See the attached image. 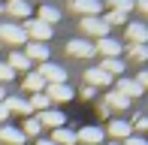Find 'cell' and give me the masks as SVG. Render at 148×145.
I'll return each mask as SVG.
<instances>
[{"label": "cell", "instance_id": "7402d4cb", "mask_svg": "<svg viewBox=\"0 0 148 145\" xmlns=\"http://www.w3.org/2000/svg\"><path fill=\"white\" fill-rule=\"evenodd\" d=\"M106 106H109V109H127V106H130V100L121 97L118 91H109V94H106Z\"/></svg>", "mask_w": 148, "mask_h": 145}, {"label": "cell", "instance_id": "2e32d148", "mask_svg": "<svg viewBox=\"0 0 148 145\" xmlns=\"http://www.w3.org/2000/svg\"><path fill=\"white\" fill-rule=\"evenodd\" d=\"M3 106L9 109V112H21V115H30V103L24 100V97H3Z\"/></svg>", "mask_w": 148, "mask_h": 145}, {"label": "cell", "instance_id": "ffe728a7", "mask_svg": "<svg viewBox=\"0 0 148 145\" xmlns=\"http://www.w3.org/2000/svg\"><path fill=\"white\" fill-rule=\"evenodd\" d=\"M51 142L55 145H76V133L66 130V127H58L55 133H51Z\"/></svg>", "mask_w": 148, "mask_h": 145}, {"label": "cell", "instance_id": "f546056e", "mask_svg": "<svg viewBox=\"0 0 148 145\" xmlns=\"http://www.w3.org/2000/svg\"><path fill=\"white\" fill-rule=\"evenodd\" d=\"M12 79H15V72L9 70V64L0 61V82H12Z\"/></svg>", "mask_w": 148, "mask_h": 145}, {"label": "cell", "instance_id": "8fae6325", "mask_svg": "<svg viewBox=\"0 0 148 145\" xmlns=\"http://www.w3.org/2000/svg\"><path fill=\"white\" fill-rule=\"evenodd\" d=\"M85 82H88V88H106L112 82V76H106L100 67H94V70H85Z\"/></svg>", "mask_w": 148, "mask_h": 145}, {"label": "cell", "instance_id": "44dd1931", "mask_svg": "<svg viewBox=\"0 0 148 145\" xmlns=\"http://www.w3.org/2000/svg\"><path fill=\"white\" fill-rule=\"evenodd\" d=\"M9 70L15 72V70H30V61L24 57V51H12L9 55Z\"/></svg>", "mask_w": 148, "mask_h": 145}, {"label": "cell", "instance_id": "9c48e42d", "mask_svg": "<svg viewBox=\"0 0 148 145\" xmlns=\"http://www.w3.org/2000/svg\"><path fill=\"white\" fill-rule=\"evenodd\" d=\"M49 100H55V103H66V100H73V91L66 88V85H45V91H42Z\"/></svg>", "mask_w": 148, "mask_h": 145}, {"label": "cell", "instance_id": "e0dca14e", "mask_svg": "<svg viewBox=\"0 0 148 145\" xmlns=\"http://www.w3.org/2000/svg\"><path fill=\"white\" fill-rule=\"evenodd\" d=\"M6 12L15 15V18H30V3L27 0H9V3H6Z\"/></svg>", "mask_w": 148, "mask_h": 145}, {"label": "cell", "instance_id": "7c38bea8", "mask_svg": "<svg viewBox=\"0 0 148 145\" xmlns=\"http://www.w3.org/2000/svg\"><path fill=\"white\" fill-rule=\"evenodd\" d=\"M0 142L6 145H24V133L15 127H9V124H0Z\"/></svg>", "mask_w": 148, "mask_h": 145}, {"label": "cell", "instance_id": "52a82bcc", "mask_svg": "<svg viewBox=\"0 0 148 145\" xmlns=\"http://www.w3.org/2000/svg\"><path fill=\"white\" fill-rule=\"evenodd\" d=\"M94 51H100L103 57H118L124 49H121V42H118V39H112V36H103V39H97Z\"/></svg>", "mask_w": 148, "mask_h": 145}, {"label": "cell", "instance_id": "5bb4252c", "mask_svg": "<svg viewBox=\"0 0 148 145\" xmlns=\"http://www.w3.org/2000/svg\"><path fill=\"white\" fill-rule=\"evenodd\" d=\"M118 94L121 97H127V100H133V97H142V88H139L136 82H133V79H118Z\"/></svg>", "mask_w": 148, "mask_h": 145}, {"label": "cell", "instance_id": "4dcf8cb0", "mask_svg": "<svg viewBox=\"0 0 148 145\" xmlns=\"http://www.w3.org/2000/svg\"><path fill=\"white\" fill-rule=\"evenodd\" d=\"M124 145H145V139H142V136H127Z\"/></svg>", "mask_w": 148, "mask_h": 145}, {"label": "cell", "instance_id": "836d02e7", "mask_svg": "<svg viewBox=\"0 0 148 145\" xmlns=\"http://www.w3.org/2000/svg\"><path fill=\"white\" fill-rule=\"evenodd\" d=\"M36 145H55V142H51V139H39Z\"/></svg>", "mask_w": 148, "mask_h": 145}, {"label": "cell", "instance_id": "8992f818", "mask_svg": "<svg viewBox=\"0 0 148 145\" xmlns=\"http://www.w3.org/2000/svg\"><path fill=\"white\" fill-rule=\"evenodd\" d=\"M70 9L79 12L82 18H91V15H100V0H70Z\"/></svg>", "mask_w": 148, "mask_h": 145}, {"label": "cell", "instance_id": "f1b7e54d", "mask_svg": "<svg viewBox=\"0 0 148 145\" xmlns=\"http://www.w3.org/2000/svg\"><path fill=\"white\" fill-rule=\"evenodd\" d=\"M130 57L133 61H145L148 57V45H130Z\"/></svg>", "mask_w": 148, "mask_h": 145}, {"label": "cell", "instance_id": "e575fe53", "mask_svg": "<svg viewBox=\"0 0 148 145\" xmlns=\"http://www.w3.org/2000/svg\"><path fill=\"white\" fill-rule=\"evenodd\" d=\"M3 97H6V94H3V85H0V100H3Z\"/></svg>", "mask_w": 148, "mask_h": 145}, {"label": "cell", "instance_id": "603a6c76", "mask_svg": "<svg viewBox=\"0 0 148 145\" xmlns=\"http://www.w3.org/2000/svg\"><path fill=\"white\" fill-rule=\"evenodd\" d=\"M109 133L115 136V139H127V136H130V124H127V121H112L109 124Z\"/></svg>", "mask_w": 148, "mask_h": 145}, {"label": "cell", "instance_id": "d590c367", "mask_svg": "<svg viewBox=\"0 0 148 145\" xmlns=\"http://www.w3.org/2000/svg\"><path fill=\"white\" fill-rule=\"evenodd\" d=\"M0 12H3V3H0Z\"/></svg>", "mask_w": 148, "mask_h": 145}, {"label": "cell", "instance_id": "9a60e30c", "mask_svg": "<svg viewBox=\"0 0 148 145\" xmlns=\"http://www.w3.org/2000/svg\"><path fill=\"white\" fill-rule=\"evenodd\" d=\"M24 57H27V61H42V64H49V49H45V42H27Z\"/></svg>", "mask_w": 148, "mask_h": 145}, {"label": "cell", "instance_id": "277c9868", "mask_svg": "<svg viewBox=\"0 0 148 145\" xmlns=\"http://www.w3.org/2000/svg\"><path fill=\"white\" fill-rule=\"evenodd\" d=\"M66 55L70 57H94L97 51H94V45L88 39H70L66 42Z\"/></svg>", "mask_w": 148, "mask_h": 145}, {"label": "cell", "instance_id": "5b68a950", "mask_svg": "<svg viewBox=\"0 0 148 145\" xmlns=\"http://www.w3.org/2000/svg\"><path fill=\"white\" fill-rule=\"evenodd\" d=\"M82 30H85V34H91V36H97V39H103L106 34H109V27H106V21H103L100 15L82 18Z\"/></svg>", "mask_w": 148, "mask_h": 145}, {"label": "cell", "instance_id": "d6a6232c", "mask_svg": "<svg viewBox=\"0 0 148 145\" xmlns=\"http://www.w3.org/2000/svg\"><path fill=\"white\" fill-rule=\"evenodd\" d=\"M6 118H9V109H6L3 100H0V121H6Z\"/></svg>", "mask_w": 148, "mask_h": 145}, {"label": "cell", "instance_id": "484cf974", "mask_svg": "<svg viewBox=\"0 0 148 145\" xmlns=\"http://www.w3.org/2000/svg\"><path fill=\"white\" fill-rule=\"evenodd\" d=\"M39 130H42V127H39V121H36V118H27V121H24V130H21V133H24V139H27V136H36Z\"/></svg>", "mask_w": 148, "mask_h": 145}, {"label": "cell", "instance_id": "6da1fadb", "mask_svg": "<svg viewBox=\"0 0 148 145\" xmlns=\"http://www.w3.org/2000/svg\"><path fill=\"white\" fill-rule=\"evenodd\" d=\"M24 34L30 36V42H45V39H51V34H55V27L42 24L39 18H27V24H24Z\"/></svg>", "mask_w": 148, "mask_h": 145}, {"label": "cell", "instance_id": "3957f363", "mask_svg": "<svg viewBox=\"0 0 148 145\" xmlns=\"http://www.w3.org/2000/svg\"><path fill=\"white\" fill-rule=\"evenodd\" d=\"M0 39H6L12 45H24L27 42V34H24L21 24H0Z\"/></svg>", "mask_w": 148, "mask_h": 145}, {"label": "cell", "instance_id": "ba28073f", "mask_svg": "<svg viewBox=\"0 0 148 145\" xmlns=\"http://www.w3.org/2000/svg\"><path fill=\"white\" fill-rule=\"evenodd\" d=\"M39 127H51V130H58V127H64V112H58V109H45V112H39Z\"/></svg>", "mask_w": 148, "mask_h": 145}, {"label": "cell", "instance_id": "d4e9b609", "mask_svg": "<svg viewBox=\"0 0 148 145\" xmlns=\"http://www.w3.org/2000/svg\"><path fill=\"white\" fill-rule=\"evenodd\" d=\"M30 109H39V112H45V109H51V100H49V97H45V94H33L30 97Z\"/></svg>", "mask_w": 148, "mask_h": 145}, {"label": "cell", "instance_id": "30bf717a", "mask_svg": "<svg viewBox=\"0 0 148 145\" xmlns=\"http://www.w3.org/2000/svg\"><path fill=\"white\" fill-rule=\"evenodd\" d=\"M76 142H82V145H100V142H103V130H100V127H82L76 133Z\"/></svg>", "mask_w": 148, "mask_h": 145}, {"label": "cell", "instance_id": "d6986e66", "mask_svg": "<svg viewBox=\"0 0 148 145\" xmlns=\"http://www.w3.org/2000/svg\"><path fill=\"white\" fill-rule=\"evenodd\" d=\"M24 91L42 94V91H45V82H42V76H39V72H27V76H24Z\"/></svg>", "mask_w": 148, "mask_h": 145}, {"label": "cell", "instance_id": "4fadbf2b", "mask_svg": "<svg viewBox=\"0 0 148 145\" xmlns=\"http://www.w3.org/2000/svg\"><path fill=\"white\" fill-rule=\"evenodd\" d=\"M127 36H130L133 45H145V39H148V27H145L142 21H133V24H127Z\"/></svg>", "mask_w": 148, "mask_h": 145}, {"label": "cell", "instance_id": "cb8c5ba5", "mask_svg": "<svg viewBox=\"0 0 148 145\" xmlns=\"http://www.w3.org/2000/svg\"><path fill=\"white\" fill-rule=\"evenodd\" d=\"M100 70H103L106 76H112V72H124V64H121L118 57H103V64H100Z\"/></svg>", "mask_w": 148, "mask_h": 145}, {"label": "cell", "instance_id": "4316f807", "mask_svg": "<svg viewBox=\"0 0 148 145\" xmlns=\"http://www.w3.org/2000/svg\"><path fill=\"white\" fill-rule=\"evenodd\" d=\"M109 3H112V12H124V15L133 9V0H109Z\"/></svg>", "mask_w": 148, "mask_h": 145}, {"label": "cell", "instance_id": "83f0119b", "mask_svg": "<svg viewBox=\"0 0 148 145\" xmlns=\"http://www.w3.org/2000/svg\"><path fill=\"white\" fill-rule=\"evenodd\" d=\"M103 21H106V27H112V24H127V15L124 12H109Z\"/></svg>", "mask_w": 148, "mask_h": 145}, {"label": "cell", "instance_id": "ac0fdd59", "mask_svg": "<svg viewBox=\"0 0 148 145\" xmlns=\"http://www.w3.org/2000/svg\"><path fill=\"white\" fill-rule=\"evenodd\" d=\"M39 21L49 24V27H55V24L60 21V12H58L51 3H45V6H39Z\"/></svg>", "mask_w": 148, "mask_h": 145}, {"label": "cell", "instance_id": "1f68e13d", "mask_svg": "<svg viewBox=\"0 0 148 145\" xmlns=\"http://www.w3.org/2000/svg\"><path fill=\"white\" fill-rule=\"evenodd\" d=\"M136 127H139V130L148 127V118H145V115H136Z\"/></svg>", "mask_w": 148, "mask_h": 145}, {"label": "cell", "instance_id": "7a4b0ae2", "mask_svg": "<svg viewBox=\"0 0 148 145\" xmlns=\"http://www.w3.org/2000/svg\"><path fill=\"white\" fill-rule=\"evenodd\" d=\"M36 72L42 76V82H45V85H66V70H64V67H58V64H42Z\"/></svg>", "mask_w": 148, "mask_h": 145}]
</instances>
